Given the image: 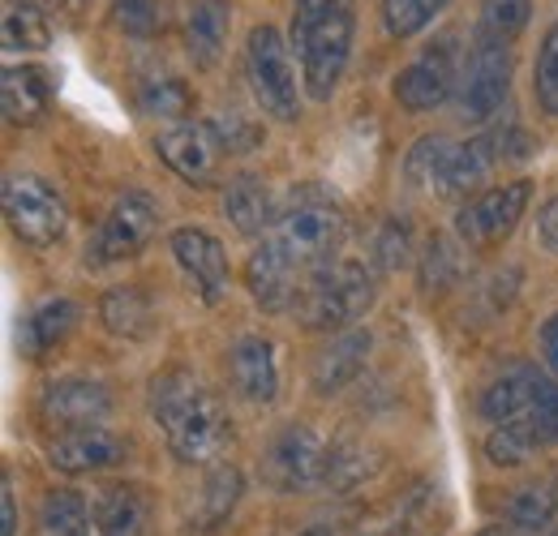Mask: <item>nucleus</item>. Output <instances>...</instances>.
<instances>
[{
  "mask_svg": "<svg viewBox=\"0 0 558 536\" xmlns=\"http://www.w3.org/2000/svg\"><path fill=\"white\" fill-rule=\"evenodd\" d=\"M533 202V181H507V185H494V190H482L477 198H469L456 215V236L460 245H473V249H489V245H502L524 210Z\"/></svg>",
  "mask_w": 558,
  "mask_h": 536,
  "instance_id": "10",
  "label": "nucleus"
},
{
  "mask_svg": "<svg viewBox=\"0 0 558 536\" xmlns=\"http://www.w3.org/2000/svg\"><path fill=\"white\" fill-rule=\"evenodd\" d=\"M168 249L177 258V267L185 270L190 288L203 296V305H219L228 296V283H232V267H228V254L223 245L203 232V228H172L168 232Z\"/></svg>",
  "mask_w": 558,
  "mask_h": 536,
  "instance_id": "14",
  "label": "nucleus"
},
{
  "mask_svg": "<svg viewBox=\"0 0 558 536\" xmlns=\"http://www.w3.org/2000/svg\"><path fill=\"white\" fill-rule=\"evenodd\" d=\"M305 283H310V275L292 267L267 236L258 241V249H254L250 263H245V288L254 292V301H258L267 314H296Z\"/></svg>",
  "mask_w": 558,
  "mask_h": 536,
  "instance_id": "15",
  "label": "nucleus"
},
{
  "mask_svg": "<svg viewBox=\"0 0 558 536\" xmlns=\"http://www.w3.org/2000/svg\"><path fill=\"white\" fill-rule=\"evenodd\" d=\"M542 387H546V374H537L533 365H511V369H502L486 391H482V403H477V407H482V416H486L489 425H502V421H511V416L533 412Z\"/></svg>",
  "mask_w": 558,
  "mask_h": 536,
  "instance_id": "20",
  "label": "nucleus"
},
{
  "mask_svg": "<svg viewBox=\"0 0 558 536\" xmlns=\"http://www.w3.org/2000/svg\"><path fill=\"white\" fill-rule=\"evenodd\" d=\"M447 4L451 0H383V26L391 39H413Z\"/></svg>",
  "mask_w": 558,
  "mask_h": 536,
  "instance_id": "35",
  "label": "nucleus"
},
{
  "mask_svg": "<svg viewBox=\"0 0 558 536\" xmlns=\"http://www.w3.org/2000/svg\"><path fill=\"white\" fill-rule=\"evenodd\" d=\"M35 407H39V421L48 429L65 434V429L104 425L112 416V395L95 378H52V382H44Z\"/></svg>",
  "mask_w": 558,
  "mask_h": 536,
  "instance_id": "13",
  "label": "nucleus"
},
{
  "mask_svg": "<svg viewBox=\"0 0 558 536\" xmlns=\"http://www.w3.org/2000/svg\"><path fill=\"white\" fill-rule=\"evenodd\" d=\"M95 528L104 536H142L146 533V520H150V502L138 485H108L95 507Z\"/></svg>",
  "mask_w": 558,
  "mask_h": 536,
  "instance_id": "26",
  "label": "nucleus"
},
{
  "mask_svg": "<svg viewBox=\"0 0 558 536\" xmlns=\"http://www.w3.org/2000/svg\"><path fill=\"white\" fill-rule=\"evenodd\" d=\"M537 241H542V249L558 254V194L537 210Z\"/></svg>",
  "mask_w": 558,
  "mask_h": 536,
  "instance_id": "41",
  "label": "nucleus"
},
{
  "mask_svg": "<svg viewBox=\"0 0 558 536\" xmlns=\"http://www.w3.org/2000/svg\"><path fill=\"white\" fill-rule=\"evenodd\" d=\"M456 155V142L442 134H425L413 142V150L404 155V181L421 190V194H438L442 176H447V163Z\"/></svg>",
  "mask_w": 558,
  "mask_h": 536,
  "instance_id": "31",
  "label": "nucleus"
},
{
  "mask_svg": "<svg viewBox=\"0 0 558 536\" xmlns=\"http://www.w3.org/2000/svg\"><path fill=\"white\" fill-rule=\"evenodd\" d=\"M99 322L108 327V336L142 343L155 331V305L142 288H112L99 296Z\"/></svg>",
  "mask_w": 558,
  "mask_h": 536,
  "instance_id": "24",
  "label": "nucleus"
},
{
  "mask_svg": "<svg viewBox=\"0 0 558 536\" xmlns=\"http://www.w3.org/2000/svg\"><path fill=\"white\" fill-rule=\"evenodd\" d=\"M369 348H374V336L361 331V327H349L331 339L327 348H318L314 365H310V382L318 395H340L349 382H356V374L365 369L369 361Z\"/></svg>",
  "mask_w": 558,
  "mask_h": 536,
  "instance_id": "19",
  "label": "nucleus"
},
{
  "mask_svg": "<svg viewBox=\"0 0 558 536\" xmlns=\"http://www.w3.org/2000/svg\"><path fill=\"white\" fill-rule=\"evenodd\" d=\"M301 536H336V533H331V528H323V524H318V528H305V533H301Z\"/></svg>",
  "mask_w": 558,
  "mask_h": 536,
  "instance_id": "45",
  "label": "nucleus"
},
{
  "mask_svg": "<svg viewBox=\"0 0 558 536\" xmlns=\"http://www.w3.org/2000/svg\"><path fill=\"white\" fill-rule=\"evenodd\" d=\"M378 464H383V455L374 451V447H365L361 438H352V434H344V438H336L331 447H327V476H323V485L327 489H356L361 480H369L374 472H378Z\"/></svg>",
  "mask_w": 558,
  "mask_h": 536,
  "instance_id": "28",
  "label": "nucleus"
},
{
  "mask_svg": "<svg viewBox=\"0 0 558 536\" xmlns=\"http://www.w3.org/2000/svg\"><path fill=\"white\" fill-rule=\"evenodd\" d=\"M555 515H558V468H550L546 476H537V480H529L511 498V511H507L511 528H520V533H546L555 524Z\"/></svg>",
  "mask_w": 558,
  "mask_h": 536,
  "instance_id": "29",
  "label": "nucleus"
},
{
  "mask_svg": "<svg viewBox=\"0 0 558 536\" xmlns=\"http://www.w3.org/2000/svg\"><path fill=\"white\" fill-rule=\"evenodd\" d=\"M460 65H464V57H460L456 35L434 39L429 48H421L417 57L400 69V77H396V86H391L396 103H400L404 112H413V117L442 108L447 99H456Z\"/></svg>",
  "mask_w": 558,
  "mask_h": 536,
  "instance_id": "8",
  "label": "nucleus"
},
{
  "mask_svg": "<svg viewBox=\"0 0 558 536\" xmlns=\"http://www.w3.org/2000/svg\"><path fill=\"white\" fill-rule=\"evenodd\" d=\"M374 296H378L374 270L356 258H331L327 267L310 275L296 314L301 327L310 331H349L352 322H361L374 309Z\"/></svg>",
  "mask_w": 558,
  "mask_h": 536,
  "instance_id": "4",
  "label": "nucleus"
},
{
  "mask_svg": "<svg viewBox=\"0 0 558 536\" xmlns=\"http://www.w3.org/2000/svg\"><path fill=\"white\" fill-rule=\"evenodd\" d=\"M356 35V0H296L288 44L296 52L305 95L327 103L340 90Z\"/></svg>",
  "mask_w": 558,
  "mask_h": 536,
  "instance_id": "2",
  "label": "nucleus"
},
{
  "mask_svg": "<svg viewBox=\"0 0 558 536\" xmlns=\"http://www.w3.org/2000/svg\"><path fill=\"white\" fill-rule=\"evenodd\" d=\"M228 374H232V387L236 395L250 403H271L279 395V352L271 339L263 336H241L232 343V356H228Z\"/></svg>",
  "mask_w": 558,
  "mask_h": 536,
  "instance_id": "18",
  "label": "nucleus"
},
{
  "mask_svg": "<svg viewBox=\"0 0 558 536\" xmlns=\"http://www.w3.org/2000/svg\"><path fill=\"white\" fill-rule=\"evenodd\" d=\"M245 494V476L232 464H210L207 480H203V498H198V515H194V528L198 533H215L232 520L236 502Z\"/></svg>",
  "mask_w": 558,
  "mask_h": 536,
  "instance_id": "27",
  "label": "nucleus"
},
{
  "mask_svg": "<svg viewBox=\"0 0 558 536\" xmlns=\"http://www.w3.org/2000/svg\"><path fill=\"white\" fill-rule=\"evenodd\" d=\"M546 536H558V533H546Z\"/></svg>",
  "mask_w": 558,
  "mask_h": 536,
  "instance_id": "47",
  "label": "nucleus"
},
{
  "mask_svg": "<svg viewBox=\"0 0 558 536\" xmlns=\"http://www.w3.org/2000/svg\"><path fill=\"white\" fill-rule=\"evenodd\" d=\"M460 279V249L447 236H429L421 249V292H447Z\"/></svg>",
  "mask_w": 558,
  "mask_h": 536,
  "instance_id": "36",
  "label": "nucleus"
},
{
  "mask_svg": "<svg viewBox=\"0 0 558 536\" xmlns=\"http://www.w3.org/2000/svg\"><path fill=\"white\" fill-rule=\"evenodd\" d=\"M0 99H4V121L9 125H39L52 112L57 99V77L44 65H4L0 73Z\"/></svg>",
  "mask_w": 558,
  "mask_h": 536,
  "instance_id": "17",
  "label": "nucleus"
},
{
  "mask_svg": "<svg viewBox=\"0 0 558 536\" xmlns=\"http://www.w3.org/2000/svg\"><path fill=\"white\" fill-rule=\"evenodd\" d=\"M0 502H4V536H17V502H13V489L9 485H4Z\"/></svg>",
  "mask_w": 558,
  "mask_h": 536,
  "instance_id": "44",
  "label": "nucleus"
},
{
  "mask_svg": "<svg viewBox=\"0 0 558 536\" xmlns=\"http://www.w3.org/2000/svg\"><path fill=\"white\" fill-rule=\"evenodd\" d=\"M344 228H349L344 202L336 198L327 185H301V190H292L283 198L276 228L267 232V241L296 270L314 275V270L327 267L340 254Z\"/></svg>",
  "mask_w": 558,
  "mask_h": 536,
  "instance_id": "3",
  "label": "nucleus"
},
{
  "mask_svg": "<svg viewBox=\"0 0 558 536\" xmlns=\"http://www.w3.org/2000/svg\"><path fill=\"white\" fill-rule=\"evenodd\" d=\"M155 155H159L181 181H190V185H198V190H207L210 181L219 176L223 159H228V150H223V142H219L210 121H177V125L159 130Z\"/></svg>",
  "mask_w": 558,
  "mask_h": 536,
  "instance_id": "12",
  "label": "nucleus"
},
{
  "mask_svg": "<svg viewBox=\"0 0 558 536\" xmlns=\"http://www.w3.org/2000/svg\"><path fill=\"white\" fill-rule=\"evenodd\" d=\"M39 524H44V536H86L90 524H95V515H90V507H86L82 494L52 489L44 498V507H39Z\"/></svg>",
  "mask_w": 558,
  "mask_h": 536,
  "instance_id": "32",
  "label": "nucleus"
},
{
  "mask_svg": "<svg viewBox=\"0 0 558 536\" xmlns=\"http://www.w3.org/2000/svg\"><path fill=\"white\" fill-rule=\"evenodd\" d=\"M0 31H4L9 52H44L52 44V26L35 0H4Z\"/></svg>",
  "mask_w": 558,
  "mask_h": 536,
  "instance_id": "30",
  "label": "nucleus"
},
{
  "mask_svg": "<svg viewBox=\"0 0 558 536\" xmlns=\"http://www.w3.org/2000/svg\"><path fill=\"white\" fill-rule=\"evenodd\" d=\"M323 476H327V442L310 425H283L263 455V480L279 494H305L323 485Z\"/></svg>",
  "mask_w": 558,
  "mask_h": 536,
  "instance_id": "11",
  "label": "nucleus"
},
{
  "mask_svg": "<svg viewBox=\"0 0 558 536\" xmlns=\"http://www.w3.org/2000/svg\"><path fill=\"white\" fill-rule=\"evenodd\" d=\"M138 108L146 117H159V121H190V112H194V90L181 82V77H172V73H163V77H155V82H146L138 95Z\"/></svg>",
  "mask_w": 558,
  "mask_h": 536,
  "instance_id": "33",
  "label": "nucleus"
},
{
  "mask_svg": "<svg viewBox=\"0 0 558 536\" xmlns=\"http://www.w3.org/2000/svg\"><path fill=\"white\" fill-rule=\"evenodd\" d=\"M159 232V202L142 190H130L112 202L108 219L99 223L90 249H86V263L90 267H112V263H125V258H138L142 249L155 241Z\"/></svg>",
  "mask_w": 558,
  "mask_h": 536,
  "instance_id": "9",
  "label": "nucleus"
},
{
  "mask_svg": "<svg viewBox=\"0 0 558 536\" xmlns=\"http://www.w3.org/2000/svg\"><path fill=\"white\" fill-rule=\"evenodd\" d=\"M374 263L378 270H400L413 263V228L409 219H387L378 241H374Z\"/></svg>",
  "mask_w": 558,
  "mask_h": 536,
  "instance_id": "39",
  "label": "nucleus"
},
{
  "mask_svg": "<svg viewBox=\"0 0 558 536\" xmlns=\"http://www.w3.org/2000/svg\"><path fill=\"white\" fill-rule=\"evenodd\" d=\"M533 99L546 117H558V22L546 31L533 61Z\"/></svg>",
  "mask_w": 558,
  "mask_h": 536,
  "instance_id": "37",
  "label": "nucleus"
},
{
  "mask_svg": "<svg viewBox=\"0 0 558 536\" xmlns=\"http://www.w3.org/2000/svg\"><path fill=\"white\" fill-rule=\"evenodd\" d=\"M537 416H542V425L550 429V438L558 442V382L546 378V387H542V395H537V407H533Z\"/></svg>",
  "mask_w": 558,
  "mask_h": 536,
  "instance_id": "42",
  "label": "nucleus"
},
{
  "mask_svg": "<svg viewBox=\"0 0 558 536\" xmlns=\"http://www.w3.org/2000/svg\"><path fill=\"white\" fill-rule=\"evenodd\" d=\"M4 219L22 245L48 249L65 236L70 210L48 181H39L31 172H13V176H4Z\"/></svg>",
  "mask_w": 558,
  "mask_h": 536,
  "instance_id": "7",
  "label": "nucleus"
},
{
  "mask_svg": "<svg viewBox=\"0 0 558 536\" xmlns=\"http://www.w3.org/2000/svg\"><path fill=\"white\" fill-rule=\"evenodd\" d=\"M125 460V442L104 429V425H86V429H65L48 442V464L65 476H86V472H104Z\"/></svg>",
  "mask_w": 558,
  "mask_h": 536,
  "instance_id": "16",
  "label": "nucleus"
},
{
  "mask_svg": "<svg viewBox=\"0 0 558 536\" xmlns=\"http://www.w3.org/2000/svg\"><path fill=\"white\" fill-rule=\"evenodd\" d=\"M279 206L283 202L271 194V185H263L258 176H236L223 194V215L232 219V228L241 236H267L276 228Z\"/></svg>",
  "mask_w": 558,
  "mask_h": 536,
  "instance_id": "22",
  "label": "nucleus"
},
{
  "mask_svg": "<svg viewBox=\"0 0 558 536\" xmlns=\"http://www.w3.org/2000/svg\"><path fill=\"white\" fill-rule=\"evenodd\" d=\"M73 327H77V305H73L70 296H52V301L35 305V309L22 318V327H17V348H22V356L39 361V356H48L61 339L70 336Z\"/></svg>",
  "mask_w": 558,
  "mask_h": 536,
  "instance_id": "23",
  "label": "nucleus"
},
{
  "mask_svg": "<svg viewBox=\"0 0 558 536\" xmlns=\"http://www.w3.org/2000/svg\"><path fill=\"white\" fill-rule=\"evenodd\" d=\"M546 447H555L550 429L542 425L537 412H524V416H511V421H502V425L489 429L486 460L498 464V468H520V464H529V460H533L537 451H546Z\"/></svg>",
  "mask_w": 558,
  "mask_h": 536,
  "instance_id": "21",
  "label": "nucleus"
},
{
  "mask_svg": "<svg viewBox=\"0 0 558 536\" xmlns=\"http://www.w3.org/2000/svg\"><path fill=\"white\" fill-rule=\"evenodd\" d=\"M112 22L130 39H155L163 31V0H112Z\"/></svg>",
  "mask_w": 558,
  "mask_h": 536,
  "instance_id": "38",
  "label": "nucleus"
},
{
  "mask_svg": "<svg viewBox=\"0 0 558 536\" xmlns=\"http://www.w3.org/2000/svg\"><path fill=\"white\" fill-rule=\"evenodd\" d=\"M245 77L250 90L258 99V108L271 117L292 125L301 117V95H296V65L288 52V39L276 26H254L245 39Z\"/></svg>",
  "mask_w": 558,
  "mask_h": 536,
  "instance_id": "5",
  "label": "nucleus"
},
{
  "mask_svg": "<svg viewBox=\"0 0 558 536\" xmlns=\"http://www.w3.org/2000/svg\"><path fill=\"white\" fill-rule=\"evenodd\" d=\"M146 403L181 464H215L232 442V421L219 395H210L185 365H168L163 374H155Z\"/></svg>",
  "mask_w": 558,
  "mask_h": 536,
  "instance_id": "1",
  "label": "nucleus"
},
{
  "mask_svg": "<svg viewBox=\"0 0 558 536\" xmlns=\"http://www.w3.org/2000/svg\"><path fill=\"white\" fill-rule=\"evenodd\" d=\"M511 95V44L473 35V48L460 65V86H456V108L464 121L486 125L507 108Z\"/></svg>",
  "mask_w": 558,
  "mask_h": 536,
  "instance_id": "6",
  "label": "nucleus"
},
{
  "mask_svg": "<svg viewBox=\"0 0 558 536\" xmlns=\"http://www.w3.org/2000/svg\"><path fill=\"white\" fill-rule=\"evenodd\" d=\"M477 536H507V533H502V528H482Z\"/></svg>",
  "mask_w": 558,
  "mask_h": 536,
  "instance_id": "46",
  "label": "nucleus"
},
{
  "mask_svg": "<svg viewBox=\"0 0 558 536\" xmlns=\"http://www.w3.org/2000/svg\"><path fill=\"white\" fill-rule=\"evenodd\" d=\"M228 26H232V9H228V0H198V4H194L190 26H185V48H190L194 65L210 73V69L223 61Z\"/></svg>",
  "mask_w": 558,
  "mask_h": 536,
  "instance_id": "25",
  "label": "nucleus"
},
{
  "mask_svg": "<svg viewBox=\"0 0 558 536\" xmlns=\"http://www.w3.org/2000/svg\"><path fill=\"white\" fill-rule=\"evenodd\" d=\"M537 343H542V361H546V369L558 378V314H550L546 322H542V331H537Z\"/></svg>",
  "mask_w": 558,
  "mask_h": 536,
  "instance_id": "43",
  "label": "nucleus"
},
{
  "mask_svg": "<svg viewBox=\"0 0 558 536\" xmlns=\"http://www.w3.org/2000/svg\"><path fill=\"white\" fill-rule=\"evenodd\" d=\"M533 17V0H482V17H477V35L515 44L524 35Z\"/></svg>",
  "mask_w": 558,
  "mask_h": 536,
  "instance_id": "34",
  "label": "nucleus"
},
{
  "mask_svg": "<svg viewBox=\"0 0 558 536\" xmlns=\"http://www.w3.org/2000/svg\"><path fill=\"white\" fill-rule=\"evenodd\" d=\"M210 125H215V134H219V142H223V150H228V155H250V150L263 142V137H258V130H254V125H250L241 112L215 117Z\"/></svg>",
  "mask_w": 558,
  "mask_h": 536,
  "instance_id": "40",
  "label": "nucleus"
}]
</instances>
